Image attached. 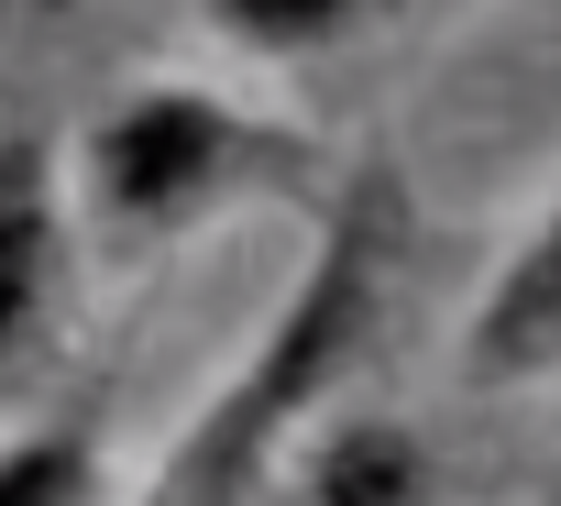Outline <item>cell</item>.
<instances>
[{
    "instance_id": "6da1fadb",
    "label": "cell",
    "mask_w": 561,
    "mask_h": 506,
    "mask_svg": "<svg viewBox=\"0 0 561 506\" xmlns=\"http://www.w3.org/2000/svg\"><path fill=\"white\" fill-rule=\"evenodd\" d=\"M419 253V198L386 154L342 165L309 231V265L287 276L275 320L242 342V364L187 407V429L165 440V462L144 484H122V506H275L309 451V429L353 396V375L375 364L397 287Z\"/></svg>"
},
{
    "instance_id": "7a4b0ae2",
    "label": "cell",
    "mask_w": 561,
    "mask_h": 506,
    "mask_svg": "<svg viewBox=\"0 0 561 506\" xmlns=\"http://www.w3.org/2000/svg\"><path fill=\"white\" fill-rule=\"evenodd\" d=\"M331 176L342 165L309 122H287L275 100H242V89H209V78H133L67 143L89 265L176 253L264 198H331Z\"/></svg>"
},
{
    "instance_id": "3957f363",
    "label": "cell",
    "mask_w": 561,
    "mask_h": 506,
    "mask_svg": "<svg viewBox=\"0 0 561 506\" xmlns=\"http://www.w3.org/2000/svg\"><path fill=\"white\" fill-rule=\"evenodd\" d=\"M78 276H89V231H78L67 143L12 133L0 143V407H23V386L56 364Z\"/></svg>"
},
{
    "instance_id": "277c9868",
    "label": "cell",
    "mask_w": 561,
    "mask_h": 506,
    "mask_svg": "<svg viewBox=\"0 0 561 506\" xmlns=\"http://www.w3.org/2000/svg\"><path fill=\"white\" fill-rule=\"evenodd\" d=\"M451 375L473 396H528L561 375V187L550 209L495 253V276L473 287L462 331H451Z\"/></svg>"
},
{
    "instance_id": "5b68a950",
    "label": "cell",
    "mask_w": 561,
    "mask_h": 506,
    "mask_svg": "<svg viewBox=\"0 0 561 506\" xmlns=\"http://www.w3.org/2000/svg\"><path fill=\"white\" fill-rule=\"evenodd\" d=\"M462 12H484V0H198V23L253 67L364 56V45H397V34H430V23H462Z\"/></svg>"
},
{
    "instance_id": "8992f818",
    "label": "cell",
    "mask_w": 561,
    "mask_h": 506,
    "mask_svg": "<svg viewBox=\"0 0 561 506\" xmlns=\"http://www.w3.org/2000/svg\"><path fill=\"white\" fill-rule=\"evenodd\" d=\"M0 506H122L111 407L100 396H56V407L12 418L0 429Z\"/></svg>"
},
{
    "instance_id": "52a82bcc",
    "label": "cell",
    "mask_w": 561,
    "mask_h": 506,
    "mask_svg": "<svg viewBox=\"0 0 561 506\" xmlns=\"http://www.w3.org/2000/svg\"><path fill=\"white\" fill-rule=\"evenodd\" d=\"M430 495V462H419V440L397 429V418H320L309 429V451H298V473H287V495L275 506H419Z\"/></svg>"
}]
</instances>
